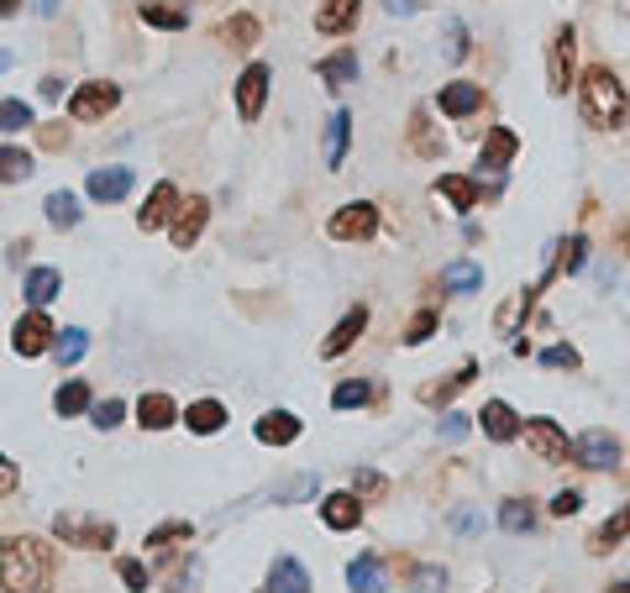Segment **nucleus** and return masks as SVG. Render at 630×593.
I'll return each instance as SVG.
<instances>
[{
    "mask_svg": "<svg viewBox=\"0 0 630 593\" xmlns=\"http://www.w3.org/2000/svg\"><path fill=\"white\" fill-rule=\"evenodd\" d=\"M53 578V551L32 536H5L0 541V589L5 593H43Z\"/></svg>",
    "mask_w": 630,
    "mask_h": 593,
    "instance_id": "obj_1",
    "label": "nucleus"
},
{
    "mask_svg": "<svg viewBox=\"0 0 630 593\" xmlns=\"http://www.w3.org/2000/svg\"><path fill=\"white\" fill-rule=\"evenodd\" d=\"M583 121L588 126H599V132H620L626 126V85H620V74L615 69H588L583 74Z\"/></svg>",
    "mask_w": 630,
    "mask_h": 593,
    "instance_id": "obj_2",
    "label": "nucleus"
},
{
    "mask_svg": "<svg viewBox=\"0 0 630 593\" xmlns=\"http://www.w3.org/2000/svg\"><path fill=\"white\" fill-rule=\"evenodd\" d=\"M53 536L79 551H105V546H116V525L90 510H64V515H53Z\"/></svg>",
    "mask_w": 630,
    "mask_h": 593,
    "instance_id": "obj_3",
    "label": "nucleus"
},
{
    "mask_svg": "<svg viewBox=\"0 0 630 593\" xmlns=\"http://www.w3.org/2000/svg\"><path fill=\"white\" fill-rule=\"evenodd\" d=\"M122 105V90L111 85V79H90V85H79L69 96V116L74 121H100V116H111Z\"/></svg>",
    "mask_w": 630,
    "mask_h": 593,
    "instance_id": "obj_4",
    "label": "nucleus"
},
{
    "mask_svg": "<svg viewBox=\"0 0 630 593\" xmlns=\"http://www.w3.org/2000/svg\"><path fill=\"white\" fill-rule=\"evenodd\" d=\"M567 457L578 468H588V473H605V468H620V441L609 430H583L578 441L567 447Z\"/></svg>",
    "mask_w": 630,
    "mask_h": 593,
    "instance_id": "obj_5",
    "label": "nucleus"
},
{
    "mask_svg": "<svg viewBox=\"0 0 630 593\" xmlns=\"http://www.w3.org/2000/svg\"><path fill=\"white\" fill-rule=\"evenodd\" d=\"M326 232L337 242H368L379 232V205H373V200H352V205H341V211L331 215Z\"/></svg>",
    "mask_w": 630,
    "mask_h": 593,
    "instance_id": "obj_6",
    "label": "nucleus"
},
{
    "mask_svg": "<svg viewBox=\"0 0 630 593\" xmlns=\"http://www.w3.org/2000/svg\"><path fill=\"white\" fill-rule=\"evenodd\" d=\"M526 447L536 451V462H547V468H558V462H567V430L558 426V421H547V415H536V421H526Z\"/></svg>",
    "mask_w": 630,
    "mask_h": 593,
    "instance_id": "obj_7",
    "label": "nucleus"
},
{
    "mask_svg": "<svg viewBox=\"0 0 630 593\" xmlns=\"http://www.w3.org/2000/svg\"><path fill=\"white\" fill-rule=\"evenodd\" d=\"M205 221H211V200H179L173 205V215H169V237H173V247L179 253H190L194 242H200V232H205Z\"/></svg>",
    "mask_w": 630,
    "mask_h": 593,
    "instance_id": "obj_8",
    "label": "nucleus"
},
{
    "mask_svg": "<svg viewBox=\"0 0 630 593\" xmlns=\"http://www.w3.org/2000/svg\"><path fill=\"white\" fill-rule=\"evenodd\" d=\"M53 332H58V326H53L43 310H26L22 321L11 326V347H16L22 357H43L53 347Z\"/></svg>",
    "mask_w": 630,
    "mask_h": 593,
    "instance_id": "obj_9",
    "label": "nucleus"
},
{
    "mask_svg": "<svg viewBox=\"0 0 630 593\" xmlns=\"http://www.w3.org/2000/svg\"><path fill=\"white\" fill-rule=\"evenodd\" d=\"M268 79H273V69H268V64H247V69H243V79H237V111H243V121L263 116Z\"/></svg>",
    "mask_w": 630,
    "mask_h": 593,
    "instance_id": "obj_10",
    "label": "nucleus"
},
{
    "mask_svg": "<svg viewBox=\"0 0 630 593\" xmlns=\"http://www.w3.org/2000/svg\"><path fill=\"white\" fill-rule=\"evenodd\" d=\"M132 184H137V174H132V168H95L85 190H90V200H100V205H116V200L132 194Z\"/></svg>",
    "mask_w": 630,
    "mask_h": 593,
    "instance_id": "obj_11",
    "label": "nucleus"
},
{
    "mask_svg": "<svg viewBox=\"0 0 630 593\" xmlns=\"http://www.w3.org/2000/svg\"><path fill=\"white\" fill-rule=\"evenodd\" d=\"M573 48H578V37H573V26H562L552 37V58H547V79L558 96H567V85H573Z\"/></svg>",
    "mask_w": 630,
    "mask_h": 593,
    "instance_id": "obj_12",
    "label": "nucleus"
},
{
    "mask_svg": "<svg viewBox=\"0 0 630 593\" xmlns=\"http://www.w3.org/2000/svg\"><path fill=\"white\" fill-rule=\"evenodd\" d=\"M173 205H179V190H173L169 179H164V184H153L147 205L137 211V226H143V232H164V226H169V215H173Z\"/></svg>",
    "mask_w": 630,
    "mask_h": 593,
    "instance_id": "obj_13",
    "label": "nucleus"
},
{
    "mask_svg": "<svg viewBox=\"0 0 630 593\" xmlns=\"http://www.w3.org/2000/svg\"><path fill=\"white\" fill-rule=\"evenodd\" d=\"M437 105L447 111V116H473L479 105H484V90L473 85V79H452V85H441V96H437Z\"/></svg>",
    "mask_w": 630,
    "mask_h": 593,
    "instance_id": "obj_14",
    "label": "nucleus"
},
{
    "mask_svg": "<svg viewBox=\"0 0 630 593\" xmlns=\"http://www.w3.org/2000/svg\"><path fill=\"white\" fill-rule=\"evenodd\" d=\"M368 332V310L358 305V310H347V315H341L337 326H331V336H326V342H320V357H341L347 353V347H352V342H358V336Z\"/></svg>",
    "mask_w": 630,
    "mask_h": 593,
    "instance_id": "obj_15",
    "label": "nucleus"
},
{
    "mask_svg": "<svg viewBox=\"0 0 630 593\" xmlns=\"http://www.w3.org/2000/svg\"><path fill=\"white\" fill-rule=\"evenodd\" d=\"M268 593H311V572L300 557H273L268 568Z\"/></svg>",
    "mask_w": 630,
    "mask_h": 593,
    "instance_id": "obj_16",
    "label": "nucleus"
},
{
    "mask_svg": "<svg viewBox=\"0 0 630 593\" xmlns=\"http://www.w3.org/2000/svg\"><path fill=\"white\" fill-rule=\"evenodd\" d=\"M137 426H143V430L179 426V404H173L169 394H158V389H153V394H143V400H137Z\"/></svg>",
    "mask_w": 630,
    "mask_h": 593,
    "instance_id": "obj_17",
    "label": "nucleus"
},
{
    "mask_svg": "<svg viewBox=\"0 0 630 593\" xmlns=\"http://www.w3.org/2000/svg\"><path fill=\"white\" fill-rule=\"evenodd\" d=\"M320 521L331 525V530H358V521H363V499L358 494H326L320 499Z\"/></svg>",
    "mask_w": 630,
    "mask_h": 593,
    "instance_id": "obj_18",
    "label": "nucleus"
},
{
    "mask_svg": "<svg viewBox=\"0 0 630 593\" xmlns=\"http://www.w3.org/2000/svg\"><path fill=\"white\" fill-rule=\"evenodd\" d=\"M358 26V0H320L315 5V32L337 37V32H352Z\"/></svg>",
    "mask_w": 630,
    "mask_h": 593,
    "instance_id": "obj_19",
    "label": "nucleus"
},
{
    "mask_svg": "<svg viewBox=\"0 0 630 593\" xmlns=\"http://www.w3.org/2000/svg\"><path fill=\"white\" fill-rule=\"evenodd\" d=\"M515 153H520V137H515L509 126H494V132H488V143L479 147V168H484V174H499Z\"/></svg>",
    "mask_w": 630,
    "mask_h": 593,
    "instance_id": "obj_20",
    "label": "nucleus"
},
{
    "mask_svg": "<svg viewBox=\"0 0 630 593\" xmlns=\"http://www.w3.org/2000/svg\"><path fill=\"white\" fill-rule=\"evenodd\" d=\"M258 441H263V447H290V441H300V415H294V410H268L263 421H258Z\"/></svg>",
    "mask_w": 630,
    "mask_h": 593,
    "instance_id": "obj_21",
    "label": "nucleus"
},
{
    "mask_svg": "<svg viewBox=\"0 0 630 593\" xmlns=\"http://www.w3.org/2000/svg\"><path fill=\"white\" fill-rule=\"evenodd\" d=\"M179 421L194 430V436H216L226 426V404L221 400H194L190 410H179Z\"/></svg>",
    "mask_w": 630,
    "mask_h": 593,
    "instance_id": "obj_22",
    "label": "nucleus"
},
{
    "mask_svg": "<svg viewBox=\"0 0 630 593\" xmlns=\"http://www.w3.org/2000/svg\"><path fill=\"white\" fill-rule=\"evenodd\" d=\"M479 421H484V436H488V441H515V436H520V415H515L505 400H488Z\"/></svg>",
    "mask_w": 630,
    "mask_h": 593,
    "instance_id": "obj_23",
    "label": "nucleus"
},
{
    "mask_svg": "<svg viewBox=\"0 0 630 593\" xmlns=\"http://www.w3.org/2000/svg\"><path fill=\"white\" fill-rule=\"evenodd\" d=\"M437 194L441 200H447V205H452V211H473V205H479V179H468V174H441L437 179Z\"/></svg>",
    "mask_w": 630,
    "mask_h": 593,
    "instance_id": "obj_24",
    "label": "nucleus"
},
{
    "mask_svg": "<svg viewBox=\"0 0 630 593\" xmlns=\"http://www.w3.org/2000/svg\"><path fill=\"white\" fill-rule=\"evenodd\" d=\"M58 289H64V273H58V268H32V273H26V305L32 310L53 305Z\"/></svg>",
    "mask_w": 630,
    "mask_h": 593,
    "instance_id": "obj_25",
    "label": "nucleus"
},
{
    "mask_svg": "<svg viewBox=\"0 0 630 593\" xmlns=\"http://www.w3.org/2000/svg\"><path fill=\"white\" fill-rule=\"evenodd\" d=\"M347 143H352V111H331V121H326V168H341Z\"/></svg>",
    "mask_w": 630,
    "mask_h": 593,
    "instance_id": "obj_26",
    "label": "nucleus"
},
{
    "mask_svg": "<svg viewBox=\"0 0 630 593\" xmlns=\"http://www.w3.org/2000/svg\"><path fill=\"white\" fill-rule=\"evenodd\" d=\"M441 289H452V294H479V289H484V268L468 262V258L447 262V268H441Z\"/></svg>",
    "mask_w": 630,
    "mask_h": 593,
    "instance_id": "obj_27",
    "label": "nucleus"
},
{
    "mask_svg": "<svg viewBox=\"0 0 630 593\" xmlns=\"http://www.w3.org/2000/svg\"><path fill=\"white\" fill-rule=\"evenodd\" d=\"M137 16H143L147 26H158V32H184V26H190V11H184V5H164V0H143Z\"/></svg>",
    "mask_w": 630,
    "mask_h": 593,
    "instance_id": "obj_28",
    "label": "nucleus"
},
{
    "mask_svg": "<svg viewBox=\"0 0 630 593\" xmlns=\"http://www.w3.org/2000/svg\"><path fill=\"white\" fill-rule=\"evenodd\" d=\"M347 583H352V593H389V583H384V562L379 557H358L352 568H347Z\"/></svg>",
    "mask_w": 630,
    "mask_h": 593,
    "instance_id": "obj_29",
    "label": "nucleus"
},
{
    "mask_svg": "<svg viewBox=\"0 0 630 593\" xmlns=\"http://www.w3.org/2000/svg\"><path fill=\"white\" fill-rule=\"evenodd\" d=\"M48 353L58 357L64 368H74L79 357L90 353V332H85V326H69V332H53V347H48Z\"/></svg>",
    "mask_w": 630,
    "mask_h": 593,
    "instance_id": "obj_30",
    "label": "nucleus"
},
{
    "mask_svg": "<svg viewBox=\"0 0 630 593\" xmlns=\"http://www.w3.org/2000/svg\"><path fill=\"white\" fill-rule=\"evenodd\" d=\"M583 262H588V237L558 242V258H552V268H547V279H558V273H583Z\"/></svg>",
    "mask_w": 630,
    "mask_h": 593,
    "instance_id": "obj_31",
    "label": "nucleus"
},
{
    "mask_svg": "<svg viewBox=\"0 0 630 593\" xmlns=\"http://www.w3.org/2000/svg\"><path fill=\"white\" fill-rule=\"evenodd\" d=\"M410 147L420 158H441V153H447V143L431 132V111H415L410 116Z\"/></svg>",
    "mask_w": 630,
    "mask_h": 593,
    "instance_id": "obj_32",
    "label": "nucleus"
},
{
    "mask_svg": "<svg viewBox=\"0 0 630 593\" xmlns=\"http://www.w3.org/2000/svg\"><path fill=\"white\" fill-rule=\"evenodd\" d=\"M90 383L85 379H69V383H58V394H53V410H58V415H85V410H90Z\"/></svg>",
    "mask_w": 630,
    "mask_h": 593,
    "instance_id": "obj_33",
    "label": "nucleus"
},
{
    "mask_svg": "<svg viewBox=\"0 0 630 593\" xmlns=\"http://www.w3.org/2000/svg\"><path fill=\"white\" fill-rule=\"evenodd\" d=\"M320 79L341 90V85H352L358 79V53H331V58H320Z\"/></svg>",
    "mask_w": 630,
    "mask_h": 593,
    "instance_id": "obj_34",
    "label": "nucleus"
},
{
    "mask_svg": "<svg viewBox=\"0 0 630 593\" xmlns=\"http://www.w3.org/2000/svg\"><path fill=\"white\" fill-rule=\"evenodd\" d=\"M499 525H505L509 536H531L536 530V510L526 499H505V510H499Z\"/></svg>",
    "mask_w": 630,
    "mask_h": 593,
    "instance_id": "obj_35",
    "label": "nucleus"
},
{
    "mask_svg": "<svg viewBox=\"0 0 630 593\" xmlns=\"http://www.w3.org/2000/svg\"><path fill=\"white\" fill-rule=\"evenodd\" d=\"M32 179V153L26 147H0V184H22Z\"/></svg>",
    "mask_w": 630,
    "mask_h": 593,
    "instance_id": "obj_36",
    "label": "nucleus"
},
{
    "mask_svg": "<svg viewBox=\"0 0 630 593\" xmlns=\"http://www.w3.org/2000/svg\"><path fill=\"white\" fill-rule=\"evenodd\" d=\"M43 211H48V221L58 226V232H74V226H79V200H74L69 190L48 194V205H43Z\"/></svg>",
    "mask_w": 630,
    "mask_h": 593,
    "instance_id": "obj_37",
    "label": "nucleus"
},
{
    "mask_svg": "<svg viewBox=\"0 0 630 593\" xmlns=\"http://www.w3.org/2000/svg\"><path fill=\"white\" fill-rule=\"evenodd\" d=\"M216 37L232 43V48H252L258 43V16H232V22H221Z\"/></svg>",
    "mask_w": 630,
    "mask_h": 593,
    "instance_id": "obj_38",
    "label": "nucleus"
},
{
    "mask_svg": "<svg viewBox=\"0 0 630 593\" xmlns=\"http://www.w3.org/2000/svg\"><path fill=\"white\" fill-rule=\"evenodd\" d=\"M368 400H373V383H363V379H347L331 389V404H337V410H363Z\"/></svg>",
    "mask_w": 630,
    "mask_h": 593,
    "instance_id": "obj_39",
    "label": "nucleus"
},
{
    "mask_svg": "<svg viewBox=\"0 0 630 593\" xmlns=\"http://www.w3.org/2000/svg\"><path fill=\"white\" fill-rule=\"evenodd\" d=\"M26 126H32V105H26V100H0V132L22 137Z\"/></svg>",
    "mask_w": 630,
    "mask_h": 593,
    "instance_id": "obj_40",
    "label": "nucleus"
},
{
    "mask_svg": "<svg viewBox=\"0 0 630 593\" xmlns=\"http://www.w3.org/2000/svg\"><path fill=\"white\" fill-rule=\"evenodd\" d=\"M410 593H447V568H437V562L410 568Z\"/></svg>",
    "mask_w": 630,
    "mask_h": 593,
    "instance_id": "obj_41",
    "label": "nucleus"
},
{
    "mask_svg": "<svg viewBox=\"0 0 630 593\" xmlns=\"http://www.w3.org/2000/svg\"><path fill=\"white\" fill-rule=\"evenodd\" d=\"M473 373H479V362H462V373H452V379L441 383V389H426L420 400H426V404H441V400H452V394H458V389H462V383H468V379H473Z\"/></svg>",
    "mask_w": 630,
    "mask_h": 593,
    "instance_id": "obj_42",
    "label": "nucleus"
},
{
    "mask_svg": "<svg viewBox=\"0 0 630 593\" xmlns=\"http://www.w3.org/2000/svg\"><path fill=\"white\" fill-rule=\"evenodd\" d=\"M384 489H389V478L373 473V468H358V473H352V494L358 499H384Z\"/></svg>",
    "mask_w": 630,
    "mask_h": 593,
    "instance_id": "obj_43",
    "label": "nucleus"
},
{
    "mask_svg": "<svg viewBox=\"0 0 630 593\" xmlns=\"http://www.w3.org/2000/svg\"><path fill=\"white\" fill-rule=\"evenodd\" d=\"M620 541H626V510H620L615 521L599 525V536H594V546H588V551H615Z\"/></svg>",
    "mask_w": 630,
    "mask_h": 593,
    "instance_id": "obj_44",
    "label": "nucleus"
},
{
    "mask_svg": "<svg viewBox=\"0 0 630 593\" xmlns=\"http://www.w3.org/2000/svg\"><path fill=\"white\" fill-rule=\"evenodd\" d=\"M194 530L184 521H173V525H158V530H153V536H147V546H153V551H169L173 541H190Z\"/></svg>",
    "mask_w": 630,
    "mask_h": 593,
    "instance_id": "obj_45",
    "label": "nucleus"
},
{
    "mask_svg": "<svg viewBox=\"0 0 630 593\" xmlns=\"http://www.w3.org/2000/svg\"><path fill=\"white\" fill-rule=\"evenodd\" d=\"M90 415H95L100 430H116L126 421V404L122 400H100V404H90Z\"/></svg>",
    "mask_w": 630,
    "mask_h": 593,
    "instance_id": "obj_46",
    "label": "nucleus"
},
{
    "mask_svg": "<svg viewBox=\"0 0 630 593\" xmlns=\"http://www.w3.org/2000/svg\"><path fill=\"white\" fill-rule=\"evenodd\" d=\"M116 572H122V583L132 593H147V562H137V557H122V562H116Z\"/></svg>",
    "mask_w": 630,
    "mask_h": 593,
    "instance_id": "obj_47",
    "label": "nucleus"
},
{
    "mask_svg": "<svg viewBox=\"0 0 630 593\" xmlns=\"http://www.w3.org/2000/svg\"><path fill=\"white\" fill-rule=\"evenodd\" d=\"M447 58H452V64H462V58H468V26H462L458 16L447 22Z\"/></svg>",
    "mask_w": 630,
    "mask_h": 593,
    "instance_id": "obj_48",
    "label": "nucleus"
},
{
    "mask_svg": "<svg viewBox=\"0 0 630 593\" xmlns=\"http://www.w3.org/2000/svg\"><path fill=\"white\" fill-rule=\"evenodd\" d=\"M431 332H437V310H420V315L410 321V332H405V342L420 347V342H431Z\"/></svg>",
    "mask_w": 630,
    "mask_h": 593,
    "instance_id": "obj_49",
    "label": "nucleus"
},
{
    "mask_svg": "<svg viewBox=\"0 0 630 593\" xmlns=\"http://www.w3.org/2000/svg\"><path fill=\"white\" fill-rule=\"evenodd\" d=\"M315 494V478H294L284 489H273V504H294V499H311Z\"/></svg>",
    "mask_w": 630,
    "mask_h": 593,
    "instance_id": "obj_50",
    "label": "nucleus"
},
{
    "mask_svg": "<svg viewBox=\"0 0 630 593\" xmlns=\"http://www.w3.org/2000/svg\"><path fill=\"white\" fill-rule=\"evenodd\" d=\"M583 510V494L578 489H562L558 499H552V515H558V521H567V515H578Z\"/></svg>",
    "mask_w": 630,
    "mask_h": 593,
    "instance_id": "obj_51",
    "label": "nucleus"
},
{
    "mask_svg": "<svg viewBox=\"0 0 630 593\" xmlns=\"http://www.w3.org/2000/svg\"><path fill=\"white\" fill-rule=\"evenodd\" d=\"M541 362H547V368H578V353H573V347H547Z\"/></svg>",
    "mask_w": 630,
    "mask_h": 593,
    "instance_id": "obj_52",
    "label": "nucleus"
},
{
    "mask_svg": "<svg viewBox=\"0 0 630 593\" xmlns=\"http://www.w3.org/2000/svg\"><path fill=\"white\" fill-rule=\"evenodd\" d=\"M441 436H447V441H462V436H468V415H441Z\"/></svg>",
    "mask_w": 630,
    "mask_h": 593,
    "instance_id": "obj_53",
    "label": "nucleus"
},
{
    "mask_svg": "<svg viewBox=\"0 0 630 593\" xmlns=\"http://www.w3.org/2000/svg\"><path fill=\"white\" fill-rule=\"evenodd\" d=\"M452 530L473 536V530H479V510H458V515H452Z\"/></svg>",
    "mask_w": 630,
    "mask_h": 593,
    "instance_id": "obj_54",
    "label": "nucleus"
},
{
    "mask_svg": "<svg viewBox=\"0 0 630 593\" xmlns=\"http://www.w3.org/2000/svg\"><path fill=\"white\" fill-rule=\"evenodd\" d=\"M64 96V79H58V74H48V79H43V100H58Z\"/></svg>",
    "mask_w": 630,
    "mask_h": 593,
    "instance_id": "obj_55",
    "label": "nucleus"
},
{
    "mask_svg": "<svg viewBox=\"0 0 630 593\" xmlns=\"http://www.w3.org/2000/svg\"><path fill=\"white\" fill-rule=\"evenodd\" d=\"M0 489H16V468H11L5 457H0Z\"/></svg>",
    "mask_w": 630,
    "mask_h": 593,
    "instance_id": "obj_56",
    "label": "nucleus"
},
{
    "mask_svg": "<svg viewBox=\"0 0 630 593\" xmlns=\"http://www.w3.org/2000/svg\"><path fill=\"white\" fill-rule=\"evenodd\" d=\"M389 11H394V16H410V11H415V0H389Z\"/></svg>",
    "mask_w": 630,
    "mask_h": 593,
    "instance_id": "obj_57",
    "label": "nucleus"
},
{
    "mask_svg": "<svg viewBox=\"0 0 630 593\" xmlns=\"http://www.w3.org/2000/svg\"><path fill=\"white\" fill-rule=\"evenodd\" d=\"M37 16H58V0H37Z\"/></svg>",
    "mask_w": 630,
    "mask_h": 593,
    "instance_id": "obj_58",
    "label": "nucleus"
},
{
    "mask_svg": "<svg viewBox=\"0 0 630 593\" xmlns=\"http://www.w3.org/2000/svg\"><path fill=\"white\" fill-rule=\"evenodd\" d=\"M22 11V0H0V16H16Z\"/></svg>",
    "mask_w": 630,
    "mask_h": 593,
    "instance_id": "obj_59",
    "label": "nucleus"
},
{
    "mask_svg": "<svg viewBox=\"0 0 630 593\" xmlns=\"http://www.w3.org/2000/svg\"><path fill=\"white\" fill-rule=\"evenodd\" d=\"M0 69H11V53H5V48H0Z\"/></svg>",
    "mask_w": 630,
    "mask_h": 593,
    "instance_id": "obj_60",
    "label": "nucleus"
}]
</instances>
